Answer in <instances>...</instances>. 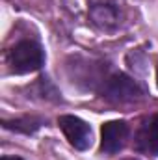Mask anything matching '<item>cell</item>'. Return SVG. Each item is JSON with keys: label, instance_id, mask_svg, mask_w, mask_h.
<instances>
[{"label": "cell", "instance_id": "obj_1", "mask_svg": "<svg viewBox=\"0 0 158 160\" xmlns=\"http://www.w3.org/2000/svg\"><path fill=\"white\" fill-rule=\"evenodd\" d=\"M99 93L110 102H136L145 97L143 88L125 73H108Z\"/></svg>", "mask_w": 158, "mask_h": 160}, {"label": "cell", "instance_id": "obj_2", "mask_svg": "<svg viewBox=\"0 0 158 160\" xmlns=\"http://www.w3.org/2000/svg\"><path fill=\"white\" fill-rule=\"evenodd\" d=\"M45 62V54L39 43L32 39L19 41L9 52H7V65L11 73L24 75V73H34L41 69Z\"/></svg>", "mask_w": 158, "mask_h": 160}, {"label": "cell", "instance_id": "obj_3", "mask_svg": "<svg viewBox=\"0 0 158 160\" xmlns=\"http://www.w3.org/2000/svg\"><path fill=\"white\" fill-rule=\"evenodd\" d=\"M58 125H60L62 132L65 134V138L69 140V143L75 149L86 151V149L91 147L93 132H91V127L84 119H80L77 116H62L58 119Z\"/></svg>", "mask_w": 158, "mask_h": 160}, {"label": "cell", "instance_id": "obj_4", "mask_svg": "<svg viewBox=\"0 0 158 160\" xmlns=\"http://www.w3.org/2000/svg\"><path fill=\"white\" fill-rule=\"evenodd\" d=\"M130 128L125 121H108L101 128V151L106 155L119 153L128 140Z\"/></svg>", "mask_w": 158, "mask_h": 160}, {"label": "cell", "instance_id": "obj_5", "mask_svg": "<svg viewBox=\"0 0 158 160\" xmlns=\"http://www.w3.org/2000/svg\"><path fill=\"white\" fill-rule=\"evenodd\" d=\"M136 149L149 157L158 155V114H153L141 123L136 134Z\"/></svg>", "mask_w": 158, "mask_h": 160}, {"label": "cell", "instance_id": "obj_6", "mask_svg": "<svg viewBox=\"0 0 158 160\" xmlns=\"http://www.w3.org/2000/svg\"><path fill=\"white\" fill-rule=\"evenodd\" d=\"M89 19L101 30H114L119 26V9L116 4L106 0L93 2L89 8Z\"/></svg>", "mask_w": 158, "mask_h": 160}, {"label": "cell", "instance_id": "obj_7", "mask_svg": "<svg viewBox=\"0 0 158 160\" xmlns=\"http://www.w3.org/2000/svg\"><path fill=\"white\" fill-rule=\"evenodd\" d=\"M4 128L7 130H17V132H24V134H32L43 125V119L39 118H21V119L13 121H2Z\"/></svg>", "mask_w": 158, "mask_h": 160}, {"label": "cell", "instance_id": "obj_8", "mask_svg": "<svg viewBox=\"0 0 158 160\" xmlns=\"http://www.w3.org/2000/svg\"><path fill=\"white\" fill-rule=\"evenodd\" d=\"M2 160H22V158H19V157H2Z\"/></svg>", "mask_w": 158, "mask_h": 160}, {"label": "cell", "instance_id": "obj_9", "mask_svg": "<svg viewBox=\"0 0 158 160\" xmlns=\"http://www.w3.org/2000/svg\"><path fill=\"white\" fill-rule=\"evenodd\" d=\"M123 160H138V158H123Z\"/></svg>", "mask_w": 158, "mask_h": 160}, {"label": "cell", "instance_id": "obj_10", "mask_svg": "<svg viewBox=\"0 0 158 160\" xmlns=\"http://www.w3.org/2000/svg\"><path fill=\"white\" fill-rule=\"evenodd\" d=\"M156 84H158V73H156Z\"/></svg>", "mask_w": 158, "mask_h": 160}]
</instances>
